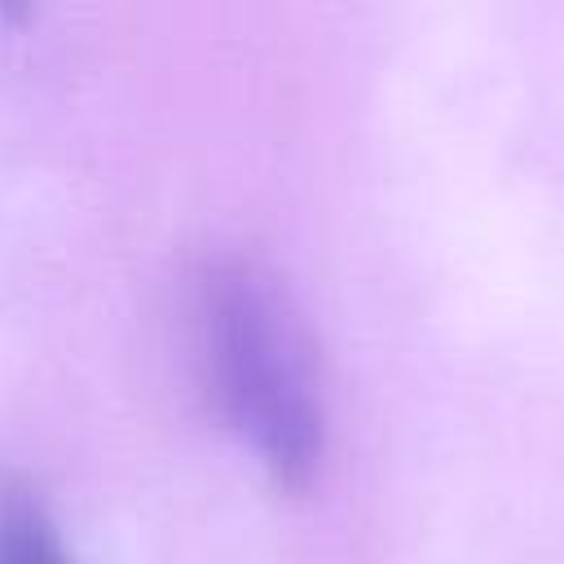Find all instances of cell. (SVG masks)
Listing matches in <instances>:
<instances>
[{
	"label": "cell",
	"instance_id": "cell-2",
	"mask_svg": "<svg viewBox=\"0 0 564 564\" xmlns=\"http://www.w3.org/2000/svg\"><path fill=\"white\" fill-rule=\"evenodd\" d=\"M0 564H75L48 507L26 485H0Z\"/></svg>",
	"mask_w": 564,
	"mask_h": 564
},
{
	"label": "cell",
	"instance_id": "cell-1",
	"mask_svg": "<svg viewBox=\"0 0 564 564\" xmlns=\"http://www.w3.org/2000/svg\"><path fill=\"white\" fill-rule=\"evenodd\" d=\"M194 352L220 423L273 489L304 494L330 423L317 344L286 282L251 256L207 260L194 286Z\"/></svg>",
	"mask_w": 564,
	"mask_h": 564
}]
</instances>
